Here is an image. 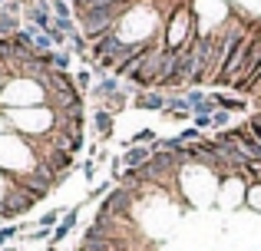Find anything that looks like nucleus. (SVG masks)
Returning a JSON list of instances; mask_svg holds the SVG:
<instances>
[{
  "label": "nucleus",
  "instance_id": "nucleus-3",
  "mask_svg": "<svg viewBox=\"0 0 261 251\" xmlns=\"http://www.w3.org/2000/svg\"><path fill=\"white\" fill-rule=\"evenodd\" d=\"M169 99L172 93H162V90H136L133 96V109H169Z\"/></svg>",
  "mask_w": 261,
  "mask_h": 251
},
{
  "label": "nucleus",
  "instance_id": "nucleus-10",
  "mask_svg": "<svg viewBox=\"0 0 261 251\" xmlns=\"http://www.w3.org/2000/svg\"><path fill=\"white\" fill-rule=\"evenodd\" d=\"M73 79H76V90H80V93H86V90H89V79H93V73H89V70H80Z\"/></svg>",
  "mask_w": 261,
  "mask_h": 251
},
{
  "label": "nucleus",
  "instance_id": "nucleus-15",
  "mask_svg": "<svg viewBox=\"0 0 261 251\" xmlns=\"http://www.w3.org/2000/svg\"><path fill=\"white\" fill-rule=\"evenodd\" d=\"M106 188H109V182H106V185H96V188H93V192H89V199H99V195H102V192H106Z\"/></svg>",
  "mask_w": 261,
  "mask_h": 251
},
{
  "label": "nucleus",
  "instance_id": "nucleus-2",
  "mask_svg": "<svg viewBox=\"0 0 261 251\" xmlns=\"http://www.w3.org/2000/svg\"><path fill=\"white\" fill-rule=\"evenodd\" d=\"M27 23L37 26V30H50L53 23V0H30L27 4Z\"/></svg>",
  "mask_w": 261,
  "mask_h": 251
},
{
  "label": "nucleus",
  "instance_id": "nucleus-12",
  "mask_svg": "<svg viewBox=\"0 0 261 251\" xmlns=\"http://www.w3.org/2000/svg\"><path fill=\"white\" fill-rule=\"evenodd\" d=\"M80 149H83V132H76V135L70 139V149H66V152H70V155H76Z\"/></svg>",
  "mask_w": 261,
  "mask_h": 251
},
{
  "label": "nucleus",
  "instance_id": "nucleus-13",
  "mask_svg": "<svg viewBox=\"0 0 261 251\" xmlns=\"http://www.w3.org/2000/svg\"><path fill=\"white\" fill-rule=\"evenodd\" d=\"M57 218H60V212H46L43 218H40V228H50V225H57Z\"/></svg>",
  "mask_w": 261,
  "mask_h": 251
},
{
  "label": "nucleus",
  "instance_id": "nucleus-1",
  "mask_svg": "<svg viewBox=\"0 0 261 251\" xmlns=\"http://www.w3.org/2000/svg\"><path fill=\"white\" fill-rule=\"evenodd\" d=\"M37 202H40V199H33L27 188H20V185H13V182H10V188H7L4 199H0V218H13V215H23V212H30Z\"/></svg>",
  "mask_w": 261,
  "mask_h": 251
},
{
  "label": "nucleus",
  "instance_id": "nucleus-6",
  "mask_svg": "<svg viewBox=\"0 0 261 251\" xmlns=\"http://www.w3.org/2000/svg\"><path fill=\"white\" fill-rule=\"evenodd\" d=\"M212 103L218 109L231 113V109H245V96H228V93H212Z\"/></svg>",
  "mask_w": 261,
  "mask_h": 251
},
{
  "label": "nucleus",
  "instance_id": "nucleus-4",
  "mask_svg": "<svg viewBox=\"0 0 261 251\" xmlns=\"http://www.w3.org/2000/svg\"><path fill=\"white\" fill-rule=\"evenodd\" d=\"M149 159H152V146H129L119 162H126L129 169H142Z\"/></svg>",
  "mask_w": 261,
  "mask_h": 251
},
{
  "label": "nucleus",
  "instance_id": "nucleus-9",
  "mask_svg": "<svg viewBox=\"0 0 261 251\" xmlns=\"http://www.w3.org/2000/svg\"><path fill=\"white\" fill-rule=\"evenodd\" d=\"M53 17H60V20H73V10L63 4V0H53Z\"/></svg>",
  "mask_w": 261,
  "mask_h": 251
},
{
  "label": "nucleus",
  "instance_id": "nucleus-5",
  "mask_svg": "<svg viewBox=\"0 0 261 251\" xmlns=\"http://www.w3.org/2000/svg\"><path fill=\"white\" fill-rule=\"evenodd\" d=\"M93 123H96V132H99L102 139H113V126H116V119H113V113H109V109H102V106H99V109L93 113Z\"/></svg>",
  "mask_w": 261,
  "mask_h": 251
},
{
  "label": "nucleus",
  "instance_id": "nucleus-11",
  "mask_svg": "<svg viewBox=\"0 0 261 251\" xmlns=\"http://www.w3.org/2000/svg\"><path fill=\"white\" fill-rule=\"evenodd\" d=\"M23 232V228H17V225H7V228H0V248H4V241H10V238H17V235Z\"/></svg>",
  "mask_w": 261,
  "mask_h": 251
},
{
  "label": "nucleus",
  "instance_id": "nucleus-8",
  "mask_svg": "<svg viewBox=\"0 0 261 251\" xmlns=\"http://www.w3.org/2000/svg\"><path fill=\"white\" fill-rule=\"evenodd\" d=\"M231 123V113H225V109H215V116H212V129H225Z\"/></svg>",
  "mask_w": 261,
  "mask_h": 251
},
{
  "label": "nucleus",
  "instance_id": "nucleus-14",
  "mask_svg": "<svg viewBox=\"0 0 261 251\" xmlns=\"http://www.w3.org/2000/svg\"><path fill=\"white\" fill-rule=\"evenodd\" d=\"M83 175H86V179H89V182H93V179H96V162H86V165H83Z\"/></svg>",
  "mask_w": 261,
  "mask_h": 251
},
{
  "label": "nucleus",
  "instance_id": "nucleus-7",
  "mask_svg": "<svg viewBox=\"0 0 261 251\" xmlns=\"http://www.w3.org/2000/svg\"><path fill=\"white\" fill-rule=\"evenodd\" d=\"M129 146H155V132H152V129H139Z\"/></svg>",
  "mask_w": 261,
  "mask_h": 251
}]
</instances>
